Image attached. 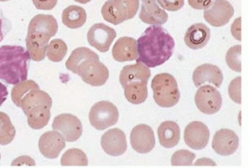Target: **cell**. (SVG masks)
Returning a JSON list of instances; mask_svg holds the SVG:
<instances>
[{
  "instance_id": "cell-33",
  "label": "cell",
  "mask_w": 248,
  "mask_h": 168,
  "mask_svg": "<svg viewBox=\"0 0 248 168\" xmlns=\"http://www.w3.org/2000/svg\"><path fill=\"white\" fill-rule=\"evenodd\" d=\"M162 9L168 11H178L183 8L185 0H157Z\"/></svg>"
},
{
  "instance_id": "cell-2",
  "label": "cell",
  "mask_w": 248,
  "mask_h": 168,
  "mask_svg": "<svg viewBox=\"0 0 248 168\" xmlns=\"http://www.w3.org/2000/svg\"><path fill=\"white\" fill-rule=\"evenodd\" d=\"M66 67L93 87L103 86L109 78V71L99 61L98 55L86 47L75 49L66 62Z\"/></svg>"
},
{
  "instance_id": "cell-31",
  "label": "cell",
  "mask_w": 248,
  "mask_h": 168,
  "mask_svg": "<svg viewBox=\"0 0 248 168\" xmlns=\"http://www.w3.org/2000/svg\"><path fill=\"white\" fill-rule=\"evenodd\" d=\"M196 159V154L187 150H181L172 155L171 163L173 166H191Z\"/></svg>"
},
{
  "instance_id": "cell-10",
  "label": "cell",
  "mask_w": 248,
  "mask_h": 168,
  "mask_svg": "<svg viewBox=\"0 0 248 168\" xmlns=\"http://www.w3.org/2000/svg\"><path fill=\"white\" fill-rule=\"evenodd\" d=\"M233 14V6L227 0H215L204 9L203 18L212 26L221 27L230 22Z\"/></svg>"
},
{
  "instance_id": "cell-24",
  "label": "cell",
  "mask_w": 248,
  "mask_h": 168,
  "mask_svg": "<svg viewBox=\"0 0 248 168\" xmlns=\"http://www.w3.org/2000/svg\"><path fill=\"white\" fill-rule=\"evenodd\" d=\"M151 77L150 69L142 64L141 62H136L134 65H127L123 67L119 75L120 85L123 87L127 83L135 80H147L149 81Z\"/></svg>"
},
{
  "instance_id": "cell-17",
  "label": "cell",
  "mask_w": 248,
  "mask_h": 168,
  "mask_svg": "<svg viewBox=\"0 0 248 168\" xmlns=\"http://www.w3.org/2000/svg\"><path fill=\"white\" fill-rule=\"evenodd\" d=\"M238 145V135L232 130L222 129L214 135L213 150L219 155L229 156L233 154L237 151Z\"/></svg>"
},
{
  "instance_id": "cell-5",
  "label": "cell",
  "mask_w": 248,
  "mask_h": 168,
  "mask_svg": "<svg viewBox=\"0 0 248 168\" xmlns=\"http://www.w3.org/2000/svg\"><path fill=\"white\" fill-rule=\"evenodd\" d=\"M52 98L39 87L28 91L20 100L21 108L27 117L29 127L33 130L44 129L51 118Z\"/></svg>"
},
{
  "instance_id": "cell-28",
  "label": "cell",
  "mask_w": 248,
  "mask_h": 168,
  "mask_svg": "<svg viewBox=\"0 0 248 168\" xmlns=\"http://www.w3.org/2000/svg\"><path fill=\"white\" fill-rule=\"evenodd\" d=\"M67 52H68V46L65 42L62 39H55V40H52L48 45L46 57H48L50 61L58 63V62L63 61V59L67 55Z\"/></svg>"
},
{
  "instance_id": "cell-3",
  "label": "cell",
  "mask_w": 248,
  "mask_h": 168,
  "mask_svg": "<svg viewBox=\"0 0 248 168\" xmlns=\"http://www.w3.org/2000/svg\"><path fill=\"white\" fill-rule=\"evenodd\" d=\"M58 29V22L53 15L38 14L32 18L26 37L27 52L31 60L39 62L46 58L49 41L57 34Z\"/></svg>"
},
{
  "instance_id": "cell-12",
  "label": "cell",
  "mask_w": 248,
  "mask_h": 168,
  "mask_svg": "<svg viewBox=\"0 0 248 168\" xmlns=\"http://www.w3.org/2000/svg\"><path fill=\"white\" fill-rule=\"evenodd\" d=\"M115 38V30L102 23L93 25L88 32V41L90 45L102 53L109 50Z\"/></svg>"
},
{
  "instance_id": "cell-9",
  "label": "cell",
  "mask_w": 248,
  "mask_h": 168,
  "mask_svg": "<svg viewBox=\"0 0 248 168\" xmlns=\"http://www.w3.org/2000/svg\"><path fill=\"white\" fill-rule=\"evenodd\" d=\"M195 102L198 110L202 114L215 115L222 106V98L215 87L205 85L199 87L196 93Z\"/></svg>"
},
{
  "instance_id": "cell-38",
  "label": "cell",
  "mask_w": 248,
  "mask_h": 168,
  "mask_svg": "<svg viewBox=\"0 0 248 168\" xmlns=\"http://www.w3.org/2000/svg\"><path fill=\"white\" fill-rule=\"evenodd\" d=\"M7 20L3 17L1 10H0V41H2L7 32Z\"/></svg>"
},
{
  "instance_id": "cell-6",
  "label": "cell",
  "mask_w": 248,
  "mask_h": 168,
  "mask_svg": "<svg viewBox=\"0 0 248 168\" xmlns=\"http://www.w3.org/2000/svg\"><path fill=\"white\" fill-rule=\"evenodd\" d=\"M153 98L161 108H172L179 102L181 94L176 79L168 73L156 75L152 82Z\"/></svg>"
},
{
  "instance_id": "cell-40",
  "label": "cell",
  "mask_w": 248,
  "mask_h": 168,
  "mask_svg": "<svg viewBox=\"0 0 248 168\" xmlns=\"http://www.w3.org/2000/svg\"><path fill=\"white\" fill-rule=\"evenodd\" d=\"M195 165H216V162L212 161L210 158H201L195 163Z\"/></svg>"
},
{
  "instance_id": "cell-14",
  "label": "cell",
  "mask_w": 248,
  "mask_h": 168,
  "mask_svg": "<svg viewBox=\"0 0 248 168\" xmlns=\"http://www.w3.org/2000/svg\"><path fill=\"white\" fill-rule=\"evenodd\" d=\"M132 149L138 153H149L155 148L153 130L147 124H138L130 134Z\"/></svg>"
},
{
  "instance_id": "cell-13",
  "label": "cell",
  "mask_w": 248,
  "mask_h": 168,
  "mask_svg": "<svg viewBox=\"0 0 248 168\" xmlns=\"http://www.w3.org/2000/svg\"><path fill=\"white\" fill-rule=\"evenodd\" d=\"M184 139L189 148L196 151L203 150L210 140V130L202 121H193L186 127Z\"/></svg>"
},
{
  "instance_id": "cell-43",
  "label": "cell",
  "mask_w": 248,
  "mask_h": 168,
  "mask_svg": "<svg viewBox=\"0 0 248 168\" xmlns=\"http://www.w3.org/2000/svg\"><path fill=\"white\" fill-rule=\"evenodd\" d=\"M0 158H1V155H0Z\"/></svg>"
},
{
  "instance_id": "cell-36",
  "label": "cell",
  "mask_w": 248,
  "mask_h": 168,
  "mask_svg": "<svg viewBox=\"0 0 248 168\" xmlns=\"http://www.w3.org/2000/svg\"><path fill=\"white\" fill-rule=\"evenodd\" d=\"M240 31H241V18L239 17V18H237V19L234 21L232 26V33L233 37H234L235 39H237L238 41L241 40Z\"/></svg>"
},
{
  "instance_id": "cell-41",
  "label": "cell",
  "mask_w": 248,
  "mask_h": 168,
  "mask_svg": "<svg viewBox=\"0 0 248 168\" xmlns=\"http://www.w3.org/2000/svg\"><path fill=\"white\" fill-rule=\"evenodd\" d=\"M75 1H77V2H78V3H81V4H86V3L90 2L91 0H75Z\"/></svg>"
},
{
  "instance_id": "cell-32",
  "label": "cell",
  "mask_w": 248,
  "mask_h": 168,
  "mask_svg": "<svg viewBox=\"0 0 248 168\" xmlns=\"http://www.w3.org/2000/svg\"><path fill=\"white\" fill-rule=\"evenodd\" d=\"M230 98L236 103H241V77H237L232 81L229 87Z\"/></svg>"
},
{
  "instance_id": "cell-8",
  "label": "cell",
  "mask_w": 248,
  "mask_h": 168,
  "mask_svg": "<svg viewBox=\"0 0 248 168\" xmlns=\"http://www.w3.org/2000/svg\"><path fill=\"white\" fill-rule=\"evenodd\" d=\"M89 118L95 130L103 131L116 124L119 119V112L112 102L101 101L92 107Z\"/></svg>"
},
{
  "instance_id": "cell-15",
  "label": "cell",
  "mask_w": 248,
  "mask_h": 168,
  "mask_svg": "<svg viewBox=\"0 0 248 168\" xmlns=\"http://www.w3.org/2000/svg\"><path fill=\"white\" fill-rule=\"evenodd\" d=\"M101 148L107 154L119 156L127 151L126 135L119 129H111L101 136Z\"/></svg>"
},
{
  "instance_id": "cell-37",
  "label": "cell",
  "mask_w": 248,
  "mask_h": 168,
  "mask_svg": "<svg viewBox=\"0 0 248 168\" xmlns=\"http://www.w3.org/2000/svg\"><path fill=\"white\" fill-rule=\"evenodd\" d=\"M23 164H25V165H36V163H35V161L31 158V157H29V156H20V157H18V158H16L13 162H12V165L14 166V165H23Z\"/></svg>"
},
{
  "instance_id": "cell-34",
  "label": "cell",
  "mask_w": 248,
  "mask_h": 168,
  "mask_svg": "<svg viewBox=\"0 0 248 168\" xmlns=\"http://www.w3.org/2000/svg\"><path fill=\"white\" fill-rule=\"evenodd\" d=\"M33 3L37 9L52 10L58 3V0H33Z\"/></svg>"
},
{
  "instance_id": "cell-42",
  "label": "cell",
  "mask_w": 248,
  "mask_h": 168,
  "mask_svg": "<svg viewBox=\"0 0 248 168\" xmlns=\"http://www.w3.org/2000/svg\"><path fill=\"white\" fill-rule=\"evenodd\" d=\"M1 2H5V1H9V0H0Z\"/></svg>"
},
{
  "instance_id": "cell-27",
  "label": "cell",
  "mask_w": 248,
  "mask_h": 168,
  "mask_svg": "<svg viewBox=\"0 0 248 168\" xmlns=\"http://www.w3.org/2000/svg\"><path fill=\"white\" fill-rule=\"evenodd\" d=\"M61 164L63 166H88L89 161L86 153L78 149L67 151L62 156Z\"/></svg>"
},
{
  "instance_id": "cell-20",
  "label": "cell",
  "mask_w": 248,
  "mask_h": 168,
  "mask_svg": "<svg viewBox=\"0 0 248 168\" xmlns=\"http://www.w3.org/2000/svg\"><path fill=\"white\" fill-rule=\"evenodd\" d=\"M210 39L211 30L202 23H197L189 27L184 37L186 45L193 50L203 48Z\"/></svg>"
},
{
  "instance_id": "cell-35",
  "label": "cell",
  "mask_w": 248,
  "mask_h": 168,
  "mask_svg": "<svg viewBox=\"0 0 248 168\" xmlns=\"http://www.w3.org/2000/svg\"><path fill=\"white\" fill-rule=\"evenodd\" d=\"M188 1H189V5L192 8L201 10L208 7L212 3L213 0H188Z\"/></svg>"
},
{
  "instance_id": "cell-19",
  "label": "cell",
  "mask_w": 248,
  "mask_h": 168,
  "mask_svg": "<svg viewBox=\"0 0 248 168\" xmlns=\"http://www.w3.org/2000/svg\"><path fill=\"white\" fill-rule=\"evenodd\" d=\"M193 81L197 88L204 84H212L216 88H219L223 81V76L217 66L213 64H202L194 71Z\"/></svg>"
},
{
  "instance_id": "cell-21",
  "label": "cell",
  "mask_w": 248,
  "mask_h": 168,
  "mask_svg": "<svg viewBox=\"0 0 248 168\" xmlns=\"http://www.w3.org/2000/svg\"><path fill=\"white\" fill-rule=\"evenodd\" d=\"M112 56L117 62L136 60L138 58L136 40L131 37L119 38L112 48Z\"/></svg>"
},
{
  "instance_id": "cell-25",
  "label": "cell",
  "mask_w": 248,
  "mask_h": 168,
  "mask_svg": "<svg viewBox=\"0 0 248 168\" xmlns=\"http://www.w3.org/2000/svg\"><path fill=\"white\" fill-rule=\"evenodd\" d=\"M62 21L65 26L71 29H78L86 24L87 12L78 5H71L64 9L62 14Z\"/></svg>"
},
{
  "instance_id": "cell-22",
  "label": "cell",
  "mask_w": 248,
  "mask_h": 168,
  "mask_svg": "<svg viewBox=\"0 0 248 168\" xmlns=\"http://www.w3.org/2000/svg\"><path fill=\"white\" fill-rule=\"evenodd\" d=\"M158 137L163 148H175L181 138V130L178 123L172 120L162 122L158 128Z\"/></svg>"
},
{
  "instance_id": "cell-1",
  "label": "cell",
  "mask_w": 248,
  "mask_h": 168,
  "mask_svg": "<svg viewBox=\"0 0 248 168\" xmlns=\"http://www.w3.org/2000/svg\"><path fill=\"white\" fill-rule=\"evenodd\" d=\"M138 62L155 68L163 65L173 55L175 41L173 37L161 26H150L136 41Z\"/></svg>"
},
{
  "instance_id": "cell-4",
  "label": "cell",
  "mask_w": 248,
  "mask_h": 168,
  "mask_svg": "<svg viewBox=\"0 0 248 168\" xmlns=\"http://www.w3.org/2000/svg\"><path fill=\"white\" fill-rule=\"evenodd\" d=\"M30 56L21 46L0 47V80L8 85H16L27 80Z\"/></svg>"
},
{
  "instance_id": "cell-30",
  "label": "cell",
  "mask_w": 248,
  "mask_h": 168,
  "mask_svg": "<svg viewBox=\"0 0 248 168\" xmlns=\"http://www.w3.org/2000/svg\"><path fill=\"white\" fill-rule=\"evenodd\" d=\"M226 64L234 72H241V46L236 45L232 47L225 56Z\"/></svg>"
},
{
  "instance_id": "cell-26",
  "label": "cell",
  "mask_w": 248,
  "mask_h": 168,
  "mask_svg": "<svg viewBox=\"0 0 248 168\" xmlns=\"http://www.w3.org/2000/svg\"><path fill=\"white\" fill-rule=\"evenodd\" d=\"M15 134L16 131L10 118L5 113L0 112V145H7L11 143Z\"/></svg>"
},
{
  "instance_id": "cell-23",
  "label": "cell",
  "mask_w": 248,
  "mask_h": 168,
  "mask_svg": "<svg viewBox=\"0 0 248 168\" xmlns=\"http://www.w3.org/2000/svg\"><path fill=\"white\" fill-rule=\"evenodd\" d=\"M147 80H135L127 83L122 88L126 100L133 104H140L146 101L148 97Z\"/></svg>"
},
{
  "instance_id": "cell-18",
  "label": "cell",
  "mask_w": 248,
  "mask_h": 168,
  "mask_svg": "<svg viewBox=\"0 0 248 168\" xmlns=\"http://www.w3.org/2000/svg\"><path fill=\"white\" fill-rule=\"evenodd\" d=\"M139 18L142 22L161 26L167 22L168 14L157 4V0H141Z\"/></svg>"
},
{
  "instance_id": "cell-11",
  "label": "cell",
  "mask_w": 248,
  "mask_h": 168,
  "mask_svg": "<svg viewBox=\"0 0 248 168\" xmlns=\"http://www.w3.org/2000/svg\"><path fill=\"white\" fill-rule=\"evenodd\" d=\"M52 128L69 142L77 141L82 134L81 121L74 115L62 114L55 118Z\"/></svg>"
},
{
  "instance_id": "cell-39",
  "label": "cell",
  "mask_w": 248,
  "mask_h": 168,
  "mask_svg": "<svg viewBox=\"0 0 248 168\" xmlns=\"http://www.w3.org/2000/svg\"><path fill=\"white\" fill-rule=\"evenodd\" d=\"M8 97V90L5 87V85H3L2 83H0V107L2 106V103L5 101V100Z\"/></svg>"
},
{
  "instance_id": "cell-7",
  "label": "cell",
  "mask_w": 248,
  "mask_h": 168,
  "mask_svg": "<svg viewBox=\"0 0 248 168\" xmlns=\"http://www.w3.org/2000/svg\"><path fill=\"white\" fill-rule=\"evenodd\" d=\"M138 8L139 0H108L101 8V14L108 22L119 25L124 21L132 19Z\"/></svg>"
},
{
  "instance_id": "cell-16",
  "label": "cell",
  "mask_w": 248,
  "mask_h": 168,
  "mask_svg": "<svg viewBox=\"0 0 248 168\" xmlns=\"http://www.w3.org/2000/svg\"><path fill=\"white\" fill-rule=\"evenodd\" d=\"M65 148L66 141L64 136L56 131L46 132L39 139L40 152L49 159L57 158Z\"/></svg>"
},
{
  "instance_id": "cell-29",
  "label": "cell",
  "mask_w": 248,
  "mask_h": 168,
  "mask_svg": "<svg viewBox=\"0 0 248 168\" xmlns=\"http://www.w3.org/2000/svg\"><path fill=\"white\" fill-rule=\"evenodd\" d=\"M39 87L38 84L32 80H26L23 81L19 84H16L14 85V88L11 91V99L12 101L14 102V104L16 107H19L20 103V100L21 98L30 90Z\"/></svg>"
}]
</instances>
